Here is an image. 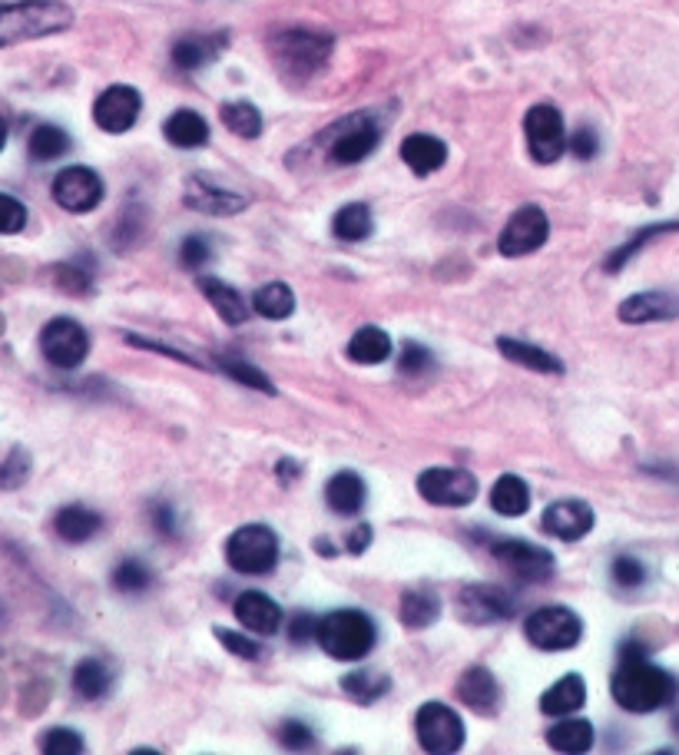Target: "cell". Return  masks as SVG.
<instances>
[{
	"instance_id": "cell-42",
	"label": "cell",
	"mask_w": 679,
	"mask_h": 755,
	"mask_svg": "<svg viewBox=\"0 0 679 755\" xmlns=\"http://www.w3.org/2000/svg\"><path fill=\"white\" fill-rule=\"evenodd\" d=\"M220 371H226L232 381H239V385H249V388H255V391H265V395H275V385L255 368V365H249V361H235V358H223L220 361Z\"/></svg>"
},
{
	"instance_id": "cell-57",
	"label": "cell",
	"mask_w": 679,
	"mask_h": 755,
	"mask_svg": "<svg viewBox=\"0 0 679 755\" xmlns=\"http://www.w3.org/2000/svg\"><path fill=\"white\" fill-rule=\"evenodd\" d=\"M7 146V120L0 116V150Z\"/></svg>"
},
{
	"instance_id": "cell-14",
	"label": "cell",
	"mask_w": 679,
	"mask_h": 755,
	"mask_svg": "<svg viewBox=\"0 0 679 755\" xmlns=\"http://www.w3.org/2000/svg\"><path fill=\"white\" fill-rule=\"evenodd\" d=\"M378 140H382V130H378L375 120H368L362 113L358 116H348V120L338 123V130L332 136L328 160L338 163V166H355V163H362L365 156L375 153Z\"/></svg>"
},
{
	"instance_id": "cell-5",
	"label": "cell",
	"mask_w": 679,
	"mask_h": 755,
	"mask_svg": "<svg viewBox=\"0 0 679 755\" xmlns=\"http://www.w3.org/2000/svg\"><path fill=\"white\" fill-rule=\"evenodd\" d=\"M226 563L242 577L272 573L278 563V537L265 523H245L226 540Z\"/></svg>"
},
{
	"instance_id": "cell-34",
	"label": "cell",
	"mask_w": 679,
	"mask_h": 755,
	"mask_svg": "<svg viewBox=\"0 0 679 755\" xmlns=\"http://www.w3.org/2000/svg\"><path fill=\"white\" fill-rule=\"evenodd\" d=\"M490 507L500 517H524L530 507V491L517 475H504L494 488H490Z\"/></svg>"
},
{
	"instance_id": "cell-35",
	"label": "cell",
	"mask_w": 679,
	"mask_h": 755,
	"mask_svg": "<svg viewBox=\"0 0 679 755\" xmlns=\"http://www.w3.org/2000/svg\"><path fill=\"white\" fill-rule=\"evenodd\" d=\"M27 153L33 163H50V160H60L63 153H70V136L67 130L53 126V123H40L30 140H27Z\"/></svg>"
},
{
	"instance_id": "cell-43",
	"label": "cell",
	"mask_w": 679,
	"mask_h": 755,
	"mask_svg": "<svg viewBox=\"0 0 679 755\" xmlns=\"http://www.w3.org/2000/svg\"><path fill=\"white\" fill-rule=\"evenodd\" d=\"M40 753L47 755H77L83 753V739L77 730H67V726H53L40 736Z\"/></svg>"
},
{
	"instance_id": "cell-58",
	"label": "cell",
	"mask_w": 679,
	"mask_h": 755,
	"mask_svg": "<svg viewBox=\"0 0 679 755\" xmlns=\"http://www.w3.org/2000/svg\"><path fill=\"white\" fill-rule=\"evenodd\" d=\"M673 730H677V733H679V716H677V720H673Z\"/></svg>"
},
{
	"instance_id": "cell-46",
	"label": "cell",
	"mask_w": 679,
	"mask_h": 755,
	"mask_svg": "<svg viewBox=\"0 0 679 755\" xmlns=\"http://www.w3.org/2000/svg\"><path fill=\"white\" fill-rule=\"evenodd\" d=\"M432 365H435V358L425 345H418V341L402 345V358H398L402 375H425V371H432Z\"/></svg>"
},
{
	"instance_id": "cell-18",
	"label": "cell",
	"mask_w": 679,
	"mask_h": 755,
	"mask_svg": "<svg viewBox=\"0 0 679 755\" xmlns=\"http://www.w3.org/2000/svg\"><path fill=\"white\" fill-rule=\"evenodd\" d=\"M232 613H235V620H239L249 633H255V636H272V633L282 626V606H278L272 596L259 593V590L239 593L235 603H232Z\"/></svg>"
},
{
	"instance_id": "cell-2",
	"label": "cell",
	"mask_w": 679,
	"mask_h": 755,
	"mask_svg": "<svg viewBox=\"0 0 679 755\" xmlns=\"http://www.w3.org/2000/svg\"><path fill=\"white\" fill-rule=\"evenodd\" d=\"M73 23V10L60 0H20L0 3V47L60 33Z\"/></svg>"
},
{
	"instance_id": "cell-55",
	"label": "cell",
	"mask_w": 679,
	"mask_h": 755,
	"mask_svg": "<svg viewBox=\"0 0 679 755\" xmlns=\"http://www.w3.org/2000/svg\"><path fill=\"white\" fill-rule=\"evenodd\" d=\"M368 543H372V527H368V523H358V527L348 533V550H352V553H365Z\"/></svg>"
},
{
	"instance_id": "cell-44",
	"label": "cell",
	"mask_w": 679,
	"mask_h": 755,
	"mask_svg": "<svg viewBox=\"0 0 679 755\" xmlns=\"http://www.w3.org/2000/svg\"><path fill=\"white\" fill-rule=\"evenodd\" d=\"M610 577H614V583H617V586H624V590H637V586H643V580H647V567H643L637 557L624 553V557H617V560L610 563Z\"/></svg>"
},
{
	"instance_id": "cell-20",
	"label": "cell",
	"mask_w": 679,
	"mask_h": 755,
	"mask_svg": "<svg viewBox=\"0 0 679 755\" xmlns=\"http://www.w3.org/2000/svg\"><path fill=\"white\" fill-rule=\"evenodd\" d=\"M183 200H186L190 210L210 213V216H235V213H242V210L249 206L245 196L229 193V190L216 186V183H210V180H203V176H193V180L186 183V196H183Z\"/></svg>"
},
{
	"instance_id": "cell-3",
	"label": "cell",
	"mask_w": 679,
	"mask_h": 755,
	"mask_svg": "<svg viewBox=\"0 0 679 755\" xmlns=\"http://www.w3.org/2000/svg\"><path fill=\"white\" fill-rule=\"evenodd\" d=\"M375 623L362 610H335L318 620V646L342 663H358L375 650Z\"/></svg>"
},
{
	"instance_id": "cell-12",
	"label": "cell",
	"mask_w": 679,
	"mask_h": 755,
	"mask_svg": "<svg viewBox=\"0 0 679 755\" xmlns=\"http://www.w3.org/2000/svg\"><path fill=\"white\" fill-rule=\"evenodd\" d=\"M53 203L67 213H93L103 203V180L90 166H67L53 180Z\"/></svg>"
},
{
	"instance_id": "cell-24",
	"label": "cell",
	"mask_w": 679,
	"mask_h": 755,
	"mask_svg": "<svg viewBox=\"0 0 679 755\" xmlns=\"http://www.w3.org/2000/svg\"><path fill=\"white\" fill-rule=\"evenodd\" d=\"M587 703V683L577 673H567L564 680H557L544 696H540V713L547 716H574L577 710H584Z\"/></svg>"
},
{
	"instance_id": "cell-23",
	"label": "cell",
	"mask_w": 679,
	"mask_h": 755,
	"mask_svg": "<svg viewBox=\"0 0 679 755\" xmlns=\"http://www.w3.org/2000/svg\"><path fill=\"white\" fill-rule=\"evenodd\" d=\"M53 530L67 543H87V540H93L103 530V517L97 510L83 507V503H67V507L57 510Z\"/></svg>"
},
{
	"instance_id": "cell-10",
	"label": "cell",
	"mask_w": 679,
	"mask_h": 755,
	"mask_svg": "<svg viewBox=\"0 0 679 755\" xmlns=\"http://www.w3.org/2000/svg\"><path fill=\"white\" fill-rule=\"evenodd\" d=\"M415 733L425 753L448 755L464 746V723L445 703H425L415 716Z\"/></svg>"
},
{
	"instance_id": "cell-11",
	"label": "cell",
	"mask_w": 679,
	"mask_h": 755,
	"mask_svg": "<svg viewBox=\"0 0 679 755\" xmlns=\"http://www.w3.org/2000/svg\"><path fill=\"white\" fill-rule=\"evenodd\" d=\"M490 553H494V560L500 567H507L514 577H520L527 583H544L557 570L554 553L544 550V547H537V543H527V540H514V537L510 540H497L490 547Z\"/></svg>"
},
{
	"instance_id": "cell-22",
	"label": "cell",
	"mask_w": 679,
	"mask_h": 755,
	"mask_svg": "<svg viewBox=\"0 0 679 755\" xmlns=\"http://www.w3.org/2000/svg\"><path fill=\"white\" fill-rule=\"evenodd\" d=\"M402 160L412 173L418 176H432L438 173L445 163H448V146L438 140V136H428V133H412L405 143H402Z\"/></svg>"
},
{
	"instance_id": "cell-56",
	"label": "cell",
	"mask_w": 679,
	"mask_h": 755,
	"mask_svg": "<svg viewBox=\"0 0 679 755\" xmlns=\"http://www.w3.org/2000/svg\"><path fill=\"white\" fill-rule=\"evenodd\" d=\"M620 660H647V646L640 640H627L620 646Z\"/></svg>"
},
{
	"instance_id": "cell-39",
	"label": "cell",
	"mask_w": 679,
	"mask_h": 755,
	"mask_svg": "<svg viewBox=\"0 0 679 755\" xmlns=\"http://www.w3.org/2000/svg\"><path fill=\"white\" fill-rule=\"evenodd\" d=\"M342 690H345V696H352L355 703L368 706V703L382 700V696L392 690V683H388V676H385V673H375V670H358V673H348V676L342 680Z\"/></svg>"
},
{
	"instance_id": "cell-21",
	"label": "cell",
	"mask_w": 679,
	"mask_h": 755,
	"mask_svg": "<svg viewBox=\"0 0 679 755\" xmlns=\"http://www.w3.org/2000/svg\"><path fill=\"white\" fill-rule=\"evenodd\" d=\"M457 700L477 713H494L500 703V686L487 666H470L457 680Z\"/></svg>"
},
{
	"instance_id": "cell-47",
	"label": "cell",
	"mask_w": 679,
	"mask_h": 755,
	"mask_svg": "<svg viewBox=\"0 0 679 755\" xmlns=\"http://www.w3.org/2000/svg\"><path fill=\"white\" fill-rule=\"evenodd\" d=\"M27 471H30V458L23 455V448H13L10 458L0 468V488L3 491H17L27 481Z\"/></svg>"
},
{
	"instance_id": "cell-38",
	"label": "cell",
	"mask_w": 679,
	"mask_h": 755,
	"mask_svg": "<svg viewBox=\"0 0 679 755\" xmlns=\"http://www.w3.org/2000/svg\"><path fill=\"white\" fill-rule=\"evenodd\" d=\"M252 308L262 318H268V322H282V318H288L295 312V295H292V288L285 282H268V285H262L255 292Z\"/></svg>"
},
{
	"instance_id": "cell-54",
	"label": "cell",
	"mask_w": 679,
	"mask_h": 755,
	"mask_svg": "<svg viewBox=\"0 0 679 755\" xmlns=\"http://www.w3.org/2000/svg\"><path fill=\"white\" fill-rule=\"evenodd\" d=\"M150 513H153V527H156L163 537H176V513H173L170 503H153Z\"/></svg>"
},
{
	"instance_id": "cell-15",
	"label": "cell",
	"mask_w": 679,
	"mask_h": 755,
	"mask_svg": "<svg viewBox=\"0 0 679 755\" xmlns=\"http://www.w3.org/2000/svg\"><path fill=\"white\" fill-rule=\"evenodd\" d=\"M418 494L435 507H467L477 498V478L460 468H428L418 478Z\"/></svg>"
},
{
	"instance_id": "cell-36",
	"label": "cell",
	"mask_w": 679,
	"mask_h": 755,
	"mask_svg": "<svg viewBox=\"0 0 679 755\" xmlns=\"http://www.w3.org/2000/svg\"><path fill=\"white\" fill-rule=\"evenodd\" d=\"M332 233L345 243H362L375 233V220H372V210L362 206V203H352V206H342L332 220Z\"/></svg>"
},
{
	"instance_id": "cell-17",
	"label": "cell",
	"mask_w": 679,
	"mask_h": 755,
	"mask_svg": "<svg viewBox=\"0 0 679 755\" xmlns=\"http://www.w3.org/2000/svg\"><path fill=\"white\" fill-rule=\"evenodd\" d=\"M594 507L584 501H557L550 503L547 510H544V530L550 533V537H557V540H564V543H574V540H580V537H587L590 530H594Z\"/></svg>"
},
{
	"instance_id": "cell-6",
	"label": "cell",
	"mask_w": 679,
	"mask_h": 755,
	"mask_svg": "<svg viewBox=\"0 0 679 755\" xmlns=\"http://www.w3.org/2000/svg\"><path fill=\"white\" fill-rule=\"evenodd\" d=\"M524 636L534 650L544 653L574 650L584 640V620L570 606H540L527 616Z\"/></svg>"
},
{
	"instance_id": "cell-26",
	"label": "cell",
	"mask_w": 679,
	"mask_h": 755,
	"mask_svg": "<svg viewBox=\"0 0 679 755\" xmlns=\"http://www.w3.org/2000/svg\"><path fill=\"white\" fill-rule=\"evenodd\" d=\"M392 351H395L392 335H388L385 328H378V325L358 328V331L352 335L348 348H345V355H348L352 361H358V365H382V361L392 358Z\"/></svg>"
},
{
	"instance_id": "cell-8",
	"label": "cell",
	"mask_w": 679,
	"mask_h": 755,
	"mask_svg": "<svg viewBox=\"0 0 679 755\" xmlns=\"http://www.w3.org/2000/svg\"><path fill=\"white\" fill-rule=\"evenodd\" d=\"M524 133H527V150L534 156V163L550 166L564 156L567 150V130H564V116L557 106L550 103H537L527 110L524 116Z\"/></svg>"
},
{
	"instance_id": "cell-30",
	"label": "cell",
	"mask_w": 679,
	"mask_h": 755,
	"mask_svg": "<svg viewBox=\"0 0 679 755\" xmlns=\"http://www.w3.org/2000/svg\"><path fill=\"white\" fill-rule=\"evenodd\" d=\"M110 686H113V670L103 660L90 656V660L77 663V670H73V693L80 700L97 703V700H103L110 693Z\"/></svg>"
},
{
	"instance_id": "cell-4",
	"label": "cell",
	"mask_w": 679,
	"mask_h": 755,
	"mask_svg": "<svg viewBox=\"0 0 679 755\" xmlns=\"http://www.w3.org/2000/svg\"><path fill=\"white\" fill-rule=\"evenodd\" d=\"M268 47H272V60L285 76H312L332 57V37L305 27H288L272 33Z\"/></svg>"
},
{
	"instance_id": "cell-40",
	"label": "cell",
	"mask_w": 679,
	"mask_h": 755,
	"mask_svg": "<svg viewBox=\"0 0 679 755\" xmlns=\"http://www.w3.org/2000/svg\"><path fill=\"white\" fill-rule=\"evenodd\" d=\"M220 116H223V123H226L229 130H232L235 136H242V140H255V136L262 133V113H259L249 100L223 103Z\"/></svg>"
},
{
	"instance_id": "cell-50",
	"label": "cell",
	"mask_w": 679,
	"mask_h": 755,
	"mask_svg": "<svg viewBox=\"0 0 679 755\" xmlns=\"http://www.w3.org/2000/svg\"><path fill=\"white\" fill-rule=\"evenodd\" d=\"M210 258H213V246H210L206 236H190V239H183V246H180V262H183L186 268H200V265H206Z\"/></svg>"
},
{
	"instance_id": "cell-51",
	"label": "cell",
	"mask_w": 679,
	"mask_h": 755,
	"mask_svg": "<svg viewBox=\"0 0 679 755\" xmlns=\"http://www.w3.org/2000/svg\"><path fill=\"white\" fill-rule=\"evenodd\" d=\"M288 640L295 646H305V643H315L318 640V620L312 613H295L288 620Z\"/></svg>"
},
{
	"instance_id": "cell-53",
	"label": "cell",
	"mask_w": 679,
	"mask_h": 755,
	"mask_svg": "<svg viewBox=\"0 0 679 755\" xmlns=\"http://www.w3.org/2000/svg\"><path fill=\"white\" fill-rule=\"evenodd\" d=\"M57 278H60V288L70 292V295H87L90 292V275L77 265H57Z\"/></svg>"
},
{
	"instance_id": "cell-52",
	"label": "cell",
	"mask_w": 679,
	"mask_h": 755,
	"mask_svg": "<svg viewBox=\"0 0 679 755\" xmlns=\"http://www.w3.org/2000/svg\"><path fill=\"white\" fill-rule=\"evenodd\" d=\"M570 153H574L577 160H594V156L600 153V136H597V130H594V126H580V130L570 136Z\"/></svg>"
},
{
	"instance_id": "cell-33",
	"label": "cell",
	"mask_w": 679,
	"mask_h": 755,
	"mask_svg": "<svg viewBox=\"0 0 679 755\" xmlns=\"http://www.w3.org/2000/svg\"><path fill=\"white\" fill-rule=\"evenodd\" d=\"M670 233H679V220L677 223H657V226H647V229L634 233L620 249L610 252V258L604 262V268H607V272H620L624 265H630V258H637L650 243H657V239H663V236H670Z\"/></svg>"
},
{
	"instance_id": "cell-49",
	"label": "cell",
	"mask_w": 679,
	"mask_h": 755,
	"mask_svg": "<svg viewBox=\"0 0 679 755\" xmlns=\"http://www.w3.org/2000/svg\"><path fill=\"white\" fill-rule=\"evenodd\" d=\"M278 743H282L285 749H312V746H315V733H312L305 723L288 720V723H282V730H278Z\"/></svg>"
},
{
	"instance_id": "cell-25",
	"label": "cell",
	"mask_w": 679,
	"mask_h": 755,
	"mask_svg": "<svg viewBox=\"0 0 679 755\" xmlns=\"http://www.w3.org/2000/svg\"><path fill=\"white\" fill-rule=\"evenodd\" d=\"M497 351H500L507 361H514V365H520V368H527V371L564 375V365H560L557 355H550V351H544V348H537V345H527V341H520V338H497Z\"/></svg>"
},
{
	"instance_id": "cell-37",
	"label": "cell",
	"mask_w": 679,
	"mask_h": 755,
	"mask_svg": "<svg viewBox=\"0 0 679 755\" xmlns=\"http://www.w3.org/2000/svg\"><path fill=\"white\" fill-rule=\"evenodd\" d=\"M223 43H226V37H183L173 47V63L180 70H200L203 63H210L220 53Z\"/></svg>"
},
{
	"instance_id": "cell-19",
	"label": "cell",
	"mask_w": 679,
	"mask_h": 755,
	"mask_svg": "<svg viewBox=\"0 0 679 755\" xmlns=\"http://www.w3.org/2000/svg\"><path fill=\"white\" fill-rule=\"evenodd\" d=\"M617 315L627 325L670 322V318H679V295H673V292H640V295H630L627 302H620Z\"/></svg>"
},
{
	"instance_id": "cell-28",
	"label": "cell",
	"mask_w": 679,
	"mask_h": 755,
	"mask_svg": "<svg viewBox=\"0 0 679 755\" xmlns=\"http://www.w3.org/2000/svg\"><path fill=\"white\" fill-rule=\"evenodd\" d=\"M163 136L180 146V150H196L206 146L210 140V123L196 113V110H176L166 123H163Z\"/></svg>"
},
{
	"instance_id": "cell-1",
	"label": "cell",
	"mask_w": 679,
	"mask_h": 755,
	"mask_svg": "<svg viewBox=\"0 0 679 755\" xmlns=\"http://www.w3.org/2000/svg\"><path fill=\"white\" fill-rule=\"evenodd\" d=\"M610 693L620 710L647 716V713H657V710H667L677 703L679 680L670 670L653 666L647 660H620V666L610 680Z\"/></svg>"
},
{
	"instance_id": "cell-32",
	"label": "cell",
	"mask_w": 679,
	"mask_h": 755,
	"mask_svg": "<svg viewBox=\"0 0 679 755\" xmlns=\"http://www.w3.org/2000/svg\"><path fill=\"white\" fill-rule=\"evenodd\" d=\"M547 746H550L554 753L567 755L590 753V746H594V726H590L587 720H564V723H557V726L547 733Z\"/></svg>"
},
{
	"instance_id": "cell-41",
	"label": "cell",
	"mask_w": 679,
	"mask_h": 755,
	"mask_svg": "<svg viewBox=\"0 0 679 755\" xmlns=\"http://www.w3.org/2000/svg\"><path fill=\"white\" fill-rule=\"evenodd\" d=\"M113 586H116L120 593H126V596L143 593V590H150V586H153V570H150L143 560H136V557L120 560V563H116V570H113Z\"/></svg>"
},
{
	"instance_id": "cell-45",
	"label": "cell",
	"mask_w": 679,
	"mask_h": 755,
	"mask_svg": "<svg viewBox=\"0 0 679 755\" xmlns=\"http://www.w3.org/2000/svg\"><path fill=\"white\" fill-rule=\"evenodd\" d=\"M27 226V206L7 193H0V236H17Z\"/></svg>"
},
{
	"instance_id": "cell-9",
	"label": "cell",
	"mask_w": 679,
	"mask_h": 755,
	"mask_svg": "<svg viewBox=\"0 0 679 755\" xmlns=\"http://www.w3.org/2000/svg\"><path fill=\"white\" fill-rule=\"evenodd\" d=\"M514 610H517V596L494 583H470V586H460L457 593V616L474 626L510 620Z\"/></svg>"
},
{
	"instance_id": "cell-13",
	"label": "cell",
	"mask_w": 679,
	"mask_h": 755,
	"mask_svg": "<svg viewBox=\"0 0 679 755\" xmlns=\"http://www.w3.org/2000/svg\"><path fill=\"white\" fill-rule=\"evenodd\" d=\"M547 233H550V223H547V213L540 206H520L507 226L500 229L497 236V252L507 255V258H520L527 252H537L544 243H547Z\"/></svg>"
},
{
	"instance_id": "cell-16",
	"label": "cell",
	"mask_w": 679,
	"mask_h": 755,
	"mask_svg": "<svg viewBox=\"0 0 679 755\" xmlns=\"http://www.w3.org/2000/svg\"><path fill=\"white\" fill-rule=\"evenodd\" d=\"M140 110H143V96L136 86H107L97 103H93V120L103 133H126L136 120H140Z\"/></svg>"
},
{
	"instance_id": "cell-7",
	"label": "cell",
	"mask_w": 679,
	"mask_h": 755,
	"mask_svg": "<svg viewBox=\"0 0 679 755\" xmlns=\"http://www.w3.org/2000/svg\"><path fill=\"white\" fill-rule=\"evenodd\" d=\"M40 351L53 368L73 371L90 355V335L77 318H53L40 328Z\"/></svg>"
},
{
	"instance_id": "cell-31",
	"label": "cell",
	"mask_w": 679,
	"mask_h": 755,
	"mask_svg": "<svg viewBox=\"0 0 679 755\" xmlns=\"http://www.w3.org/2000/svg\"><path fill=\"white\" fill-rule=\"evenodd\" d=\"M200 292L210 298V305L220 312V318H223L226 325H242V322L249 318L242 295H239L232 285H226L223 278H200Z\"/></svg>"
},
{
	"instance_id": "cell-48",
	"label": "cell",
	"mask_w": 679,
	"mask_h": 755,
	"mask_svg": "<svg viewBox=\"0 0 679 755\" xmlns=\"http://www.w3.org/2000/svg\"><path fill=\"white\" fill-rule=\"evenodd\" d=\"M216 640L226 646L232 656H242V660H259L262 656V646L255 640H249V636H242L235 630H226V626H216Z\"/></svg>"
},
{
	"instance_id": "cell-29",
	"label": "cell",
	"mask_w": 679,
	"mask_h": 755,
	"mask_svg": "<svg viewBox=\"0 0 679 755\" xmlns=\"http://www.w3.org/2000/svg\"><path fill=\"white\" fill-rule=\"evenodd\" d=\"M398 616L408 630H428L438 616H442V600L435 590L428 586H418V590H405L402 596V606H398Z\"/></svg>"
},
{
	"instance_id": "cell-27",
	"label": "cell",
	"mask_w": 679,
	"mask_h": 755,
	"mask_svg": "<svg viewBox=\"0 0 679 755\" xmlns=\"http://www.w3.org/2000/svg\"><path fill=\"white\" fill-rule=\"evenodd\" d=\"M365 498H368L365 481H362L355 471H338V475L325 484V501H328V507H332L335 513H342V517H355V513L365 507Z\"/></svg>"
}]
</instances>
